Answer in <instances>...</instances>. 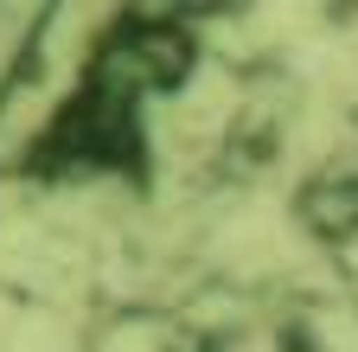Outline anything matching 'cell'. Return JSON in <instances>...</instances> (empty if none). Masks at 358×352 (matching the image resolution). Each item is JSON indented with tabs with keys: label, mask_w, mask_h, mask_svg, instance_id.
Wrapping results in <instances>:
<instances>
[{
	"label": "cell",
	"mask_w": 358,
	"mask_h": 352,
	"mask_svg": "<svg viewBox=\"0 0 358 352\" xmlns=\"http://www.w3.org/2000/svg\"><path fill=\"white\" fill-rule=\"evenodd\" d=\"M301 225L320 244H352L358 237V173L352 167L320 173V180L301 192Z\"/></svg>",
	"instance_id": "1"
}]
</instances>
